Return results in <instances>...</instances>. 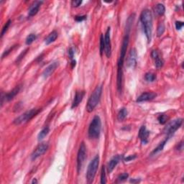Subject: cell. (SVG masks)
I'll return each instance as SVG.
<instances>
[{
    "mask_svg": "<svg viewBox=\"0 0 184 184\" xmlns=\"http://www.w3.org/2000/svg\"><path fill=\"white\" fill-rule=\"evenodd\" d=\"M110 27L107 28L105 36L104 37V53L107 58L111 57L112 54V46H111V37H110Z\"/></svg>",
    "mask_w": 184,
    "mask_h": 184,
    "instance_id": "cell-10",
    "label": "cell"
},
{
    "mask_svg": "<svg viewBox=\"0 0 184 184\" xmlns=\"http://www.w3.org/2000/svg\"><path fill=\"white\" fill-rule=\"evenodd\" d=\"M37 183V181L36 180V178H34V179H33V181H32V183Z\"/></svg>",
    "mask_w": 184,
    "mask_h": 184,
    "instance_id": "cell-44",
    "label": "cell"
},
{
    "mask_svg": "<svg viewBox=\"0 0 184 184\" xmlns=\"http://www.w3.org/2000/svg\"><path fill=\"white\" fill-rule=\"evenodd\" d=\"M43 2H42V1L41 2L40 1H35V2H34L32 4L29 9V12H28V16L29 17L35 16L38 12L40 5L43 4Z\"/></svg>",
    "mask_w": 184,
    "mask_h": 184,
    "instance_id": "cell-18",
    "label": "cell"
},
{
    "mask_svg": "<svg viewBox=\"0 0 184 184\" xmlns=\"http://www.w3.org/2000/svg\"><path fill=\"white\" fill-rule=\"evenodd\" d=\"M123 159V156L120 155H117L116 156L113 157L107 165V171L108 173H112L115 167L117 165V164L120 162V161Z\"/></svg>",
    "mask_w": 184,
    "mask_h": 184,
    "instance_id": "cell-14",
    "label": "cell"
},
{
    "mask_svg": "<svg viewBox=\"0 0 184 184\" xmlns=\"http://www.w3.org/2000/svg\"><path fill=\"white\" fill-rule=\"evenodd\" d=\"M99 164V157L96 155L94 159L88 164L86 172V180L88 183H91L94 181L96 172H97L98 167Z\"/></svg>",
    "mask_w": 184,
    "mask_h": 184,
    "instance_id": "cell-5",
    "label": "cell"
},
{
    "mask_svg": "<svg viewBox=\"0 0 184 184\" xmlns=\"http://www.w3.org/2000/svg\"><path fill=\"white\" fill-rule=\"evenodd\" d=\"M149 135H150V132L146 129L145 126H142L139 131L138 137L143 145H146L148 143Z\"/></svg>",
    "mask_w": 184,
    "mask_h": 184,
    "instance_id": "cell-13",
    "label": "cell"
},
{
    "mask_svg": "<svg viewBox=\"0 0 184 184\" xmlns=\"http://www.w3.org/2000/svg\"><path fill=\"white\" fill-rule=\"evenodd\" d=\"M106 173H105V166H102V173H101V183H106Z\"/></svg>",
    "mask_w": 184,
    "mask_h": 184,
    "instance_id": "cell-30",
    "label": "cell"
},
{
    "mask_svg": "<svg viewBox=\"0 0 184 184\" xmlns=\"http://www.w3.org/2000/svg\"><path fill=\"white\" fill-rule=\"evenodd\" d=\"M165 6H164L163 4H158V5L155 6V12L156 13L157 15H159V16H162L165 14Z\"/></svg>",
    "mask_w": 184,
    "mask_h": 184,
    "instance_id": "cell-21",
    "label": "cell"
},
{
    "mask_svg": "<svg viewBox=\"0 0 184 184\" xmlns=\"http://www.w3.org/2000/svg\"><path fill=\"white\" fill-rule=\"evenodd\" d=\"M58 66H59V62H58V61L52 63L51 64H50V65H49L44 70V71H43V76L45 78L50 76L55 71H56V69L58 67Z\"/></svg>",
    "mask_w": 184,
    "mask_h": 184,
    "instance_id": "cell-15",
    "label": "cell"
},
{
    "mask_svg": "<svg viewBox=\"0 0 184 184\" xmlns=\"http://www.w3.org/2000/svg\"><path fill=\"white\" fill-rule=\"evenodd\" d=\"M127 116V110L126 108L123 107L120 109L117 114V119L119 121H123Z\"/></svg>",
    "mask_w": 184,
    "mask_h": 184,
    "instance_id": "cell-22",
    "label": "cell"
},
{
    "mask_svg": "<svg viewBox=\"0 0 184 184\" xmlns=\"http://www.w3.org/2000/svg\"><path fill=\"white\" fill-rule=\"evenodd\" d=\"M84 95H85V91H77L76 92L74 99V101H73L72 106H71L72 109L77 107V106L80 104L81 101L83 100V98H84Z\"/></svg>",
    "mask_w": 184,
    "mask_h": 184,
    "instance_id": "cell-17",
    "label": "cell"
},
{
    "mask_svg": "<svg viewBox=\"0 0 184 184\" xmlns=\"http://www.w3.org/2000/svg\"><path fill=\"white\" fill-rule=\"evenodd\" d=\"M102 94V86H98L96 87L92 94L88 99L86 105V111L88 112H93L94 109L96 108L99 101L101 99V96Z\"/></svg>",
    "mask_w": 184,
    "mask_h": 184,
    "instance_id": "cell-3",
    "label": "cell"
},
{
    "mask_svg": "<svg viewBox=\"0 0 184 184\" xmlns=\"http://www.w3.org/2000/svg\"><path fill=\"white\" fill-rule=\"evenodd\" d=\"M157 96V94L154 92H145L143 93L137 99V102H147V101L153 100Z\"/></svg>",
    "mask_w": 184,
    "mask_h": 184,
    "instance_id": "cell-16",
    "label": "cell"
},
{
    "mask_svg": "<svg viewBox=\"0 0 184 184\" xmlns=\"http://www.w3.org/2000/svg\"><path fill=\"white\" fill-rule=\"evenodd\" d=\"M104 51V40L103 35H101L100 37V53L101 55H102L103 52Z\"/></svg>",
    "mask_w": 184,
    "mask_h": 184,
    "instance_id": "cell-32",
    "label": "cell"
},
{
    "mask_svg": "<svg viewBox=\"0 0 184 184\" xmlns=\"http://www.w3.org/2000/svg\"><path fill=\"white\" fill-rule=\"evenodd\" d=\"M155 60V66L157 68H160L163 66V60L162 59V58L158 56L156 58L154 59Z\"/></svg>",
    "mask_w": 184,
    "mask_h": 184,
    "instance_id": "cell-27",
    "label": "cell"
},
{
    "mask_svg": "<svg viewBox=\"0 0 184 184\" xmlns=\"http://www.w3.org/2000/svg\"><path fill=\"white\" fill-rule=\"evenodd\" d=\"M58 37V33L56 31V30H53L52 33H50V34L48 35L47 37L45 40V43L46 45H49L50 43H53L55 40L57 39Z\"/></svg>",
    "mask_w": 184,
    "mask_h": 184,
    "instance_id": "cell-20",
    "label": "cell"
},
{
    "mask_svg": "<svg viewBox=\"0 0 184 184\" xmlns=\"http://www.w3.org/2000/svg\"><path fill=\"white\" fill-rule=\"evenodd\" d=\"M40 111H41V109H32L29 111H27L26 112L17 117L13 121V123L16 125H19V124L26 123L31 120L33 118H34Z\"/></svg>",
    "mask_w": 184,
    "mask_h": 184,
    "instance_id": "cell-6",
    "label": "cell"
},
{
    "mask_svg": "<svg viewBox=\"0 0 184 184\" xmlns=\"http://www.w3.org/2000/svg\"><path fill=\"white\" fill-rule=\"evenodd\" d=\"M170 138H171V137H168V136H167L166 138H165V140H163V141L161 142V143H160L159 145H158V147H157L156 148H155L154 150H153V151L152 152L151 154H150V155H152V156H153V155H155V154H157V153H160V152L162 151V150H163L164 147H165V144H166L167 142H168V140H169Z\"/></svg>",
    "mask_w": 184,
    "mask_h": 184,
    "instance_id": "cell-19",
    "label": "cell"
},
{
    "mask_svg": "<svg viewBox=\"0 0 184 184\" xmlns=\"http://www.w3.org/2000/svg\"><path fill=\"white\" fill-rule=\"evenodd\" d=\"M159 123L161 124H165L168 120V116L166 114H161L158 118Z\"/></svg>",
    "mask_w": 184,
    "mask_h": 184,
    "instance_id": "cell-28",
    "label": "cell"
},
{
    "mask_svg": "<svg viewBox=\"0 0 184 184\" xmlns=\"http://www.w3.org/2000/svg\"><path fill=\"white\" fill-rule=\"evenodd\" d=\"M128 177H129L128 173H122L121 175H119L117 180L119 182H122V181L127 180V178H128Z\"/></svg>",
    "mask_w": 184,
    "mask_h": 184,
    "instance_id": "cell-31",
    "label": "cell"
},
{
    "mask_svg": "<svg viewBox=\"0 0 184 184\" xmlns=\"http://www.w3.org/2000/svg\"><path fill=\"white\" fill-rule=\"evenodd\" d=\"M160 56L159 53H158V51L157 50H153V51H152L151 57L153 58V59L156 58L158 57V56Z\"/></svg>",
    "mask_w": 184,
    "mask_h": 184,
    "instance_id": "cell-38",
    "label": "cell"
},
{
    "mask_svg": "<svg viewBox=\"0 0 184 184\" xmlns=\"http://www.w3.org/2000/svg\"><path fill=\"white\" fill-rule=\"evenodd\" d=\"M28 50H29V49H28V48H27V49H26V50H24V51L22 52V53H21V54L19 55V56H18V57H17V60H16V62H17V63L20 62V60H22V58H23V57H24V56H25V54H26V53H27Z\"/></svg>",
    "mask_w": 184,
    "mask_h": 184,
    "instance_id": "cell-33",
    "label": "cell"
},
{
    "mask_svg": "<svg viewBox=\"0 0 184 184\" xmlns=\"http://www.w3.org/2000/svg\"><path fill=\"white\" fill-rule=\"evenodd\" d=\"M101 129H102V122L99 116H95L91 121L88 127V137L92 140L99 138L100 135Z\"/></svg>",
    "mask_w": 184,
    "mask_h": 184,
    "instance_id": "cell-4",
    "label": "cell"
},
{
    "mask_svg": "<svg viewBox=\"0 0 184 184\" xmlns=\"http://www.w3.org/2000/svg\"><path fill=\"white\" fill-rule=\"evenodd\" d=\"M130 28L126 27V34L123 38L122 41V48L120 50V56H119V60L117 64V89L119 93L122 92V75H123V65H124V58L126 56V52H127V46L129 45V39H130Z\"/></svg>",
    "mask_w": 184,
    "mask_h": 184,
    "instance_id": "cell-1",
    "label": "cell"
},
{
    "mask_svg": "<svg viewBox=\"0 0 184 184\" xmlns=\"http://www.w3.org/2000/svg\"><path fill=\"white\" fill-rule=\"evenodd\" d=\"M48 147H49L48 144L45 143H41V144L39 145L35 149L33 153H32V155H31L32 160L34 161V160L37 159L38 157L41 156V155H43V154H45V153H46V151L48 150Z\"/></svg>",
    "mask_w": 184,
    "mask_h": 184,
    "instance_id": "cell-9",
    "label": "cell"
},
{
    "mask_svg": "<svg viewBox=\"0 0 184 184\" xmlns=\"http://www.w3.org/2000/svg\"><path fill=\"white\" fill-rule=\"evenodd\" d=\"M183 124V119L181 118H178L174 120L168 122L165 128L163 129V132L166 134L168 137H171L173 134L181 127V126Z\"/></svg>",
    "mask_w": 184,
    "mask_h": 184,
    "instance_id": "cell-7",
    "label": "cell"
},
{
    "mask_svg": "<svg viewBox=\"0 0 184 184\" xmlns=\"http://www.w3.org/2000/svg\"><path fill=\"white\" fill-rule=\"evenodd\" d=\"M145 79L147 81H148V82H153L156 79V75L155 74H153V73H147L145 76Z\"/></svg>",
    "mask_w": 184,
    "mask_h": 184,
    "instance_id": "cell-24",
    "label": "cell"
},
{
    "mask_svg": "<svg viewBox=\"0 0 184 184\" xmlns=\"http://www.w3.org/2000/svg\"><path fill=\"white\" fill-rule=\"evenodd\" d=\"M74 19H75V20L77 21V22H81V21L86 19V15H84V16H76L75 17H74Z\"/></svg>",
    "mask_w": 184,
    "mask_h": 184,
    "instance_id": "cell-37",
    "label": "cell"
},
{
    "mask_svg": "<svg viewBox=\"0 0 184 184\" xmlns=\"http://www.w3.org/2000/svg\"><path fill=\"white\" fill-rule=\"evenodd\" d=\"M15 47V46H12V48H10L8 49L7 50H5V51L4 52V53L2 54V58H4L5 57V56H7L8 54H9V53H10V52H12V50H13V48Z\"/></svg>",
    "mask_w": 184,
    "mask_h": 184,
    "instance_id": "cell-36",
    "label": "cell"
},
{
    "mask_svg": "<svg viewBox=\"0 0 184 184\" xmlns=\"http://www.w3.org/2000/svg\"><path fill=\"white\" fill-rule=\"evenodd\" d=\"M130 182L133 183H138V182H140V180H138V179H132V180H131V181H130Z\"/></svg>",
    "mask_w": 184,
    "mask_h": 184,
    "instance_id": "cell-43",
    "label": "cell"
},
{
    "mask_svg": "<svg viewBox=\"0 0 184 184\" xmlns=\"http://www.w3.org/2000/svg\"><path fill=\"white\" fill-rule=\"evenodd\" d=\"M183 22H181V21H177V22H175V28H176L177 29H181V28L183 27Z\"/></svg>",
    "mask_w": 184,
    "mask_h": 184,
    "instance_id": "cell-35",
    "label": "cell"
},
{
    "mask_svg": "<svg viewBox=\"0 0 184 184\" xmlns=\"http://www.w3.org/2000/svg\"><path fill=\"white\" fill-rule=\"evenodd\" d=\"M68 55H69V58L73 60V58H74V52L73 48H70L69 50H68Z\"/></svg>",
    "mask_w": 184,
    "mask_h": 184,
    "instance_id": "cell-41",
    "label": "cell"
},
{
    "mask_svg": "<svg viewBox=\"0 0 184 184\" xmlns=\"http://www.w3.org/2000/svg\"><path fill=\"white\" fill-rule=\"evenodd\" d=\"M177 150H179V151H182L183 150V142L181 141V143H179V144L177 145V147H176Z\"/></svg>",
    "mask_w": 184,
    "mask_h": 184,
    "instance_id": "cell-39",
    "label": "cell"
},
{
    "mask_svg": "<svg viewBox=\"0 0 184 184\" xmlns=\"http://www.w3.org/2000/svg\"><path fill=\"white\" fill-rule=\"evenodd\" d=\"M11 22H12L11 19H9V20L6 22V24L5 25V26L3 27V28H2V33H1V37H3L4 35H5V33H6V32L7 31L8 28H9V27L10 26Z\"/></svg>",
    "mask_w": 184,
    "mask_h": 184,
    "instance_id": "cell-29",
    "label": "cell"
},
{
    "mask_svg": "<svg viewBox=\"0 0 184 184\" xmlns=\"http://www.w3.org/2000/svg\"><path fill=\"white\" fill-rule=\"evenodd\" d=\"M140 22L143 25V30L148 43H150L153 31V15L150 9H145L140 15Z\"/></svg>",
    "mask_w": 184,
    "mask_h": 184,
    "instance_id": "cell-2",
    "label": "cell"
},
{
    "mask_svg": "<svg viewBox=\"0 0 184 184\" xmlns=\"http://www.w3.org/2000/svg\"><path fill=\"white\" fill-rule=\"evenodd\" d=\"M81 3H82V1H81V0H79V1H72L71 2V5L74 7H79L81 5Z\"/></svg>",
    "mask_w": 184,
    "mask_h": 184,
    "instance_id": "cell-34",
    "label": "cell"
},
{
    "mask_svg": "<svg viewBox=\"0 0 184 184\" xmlns=\"http://www.w3.org/2000/svg\"><path fill=\"white\" fill-rule=\"evenodd\" d=\"M137 53L135 48H132L129 53L128 57L127 59V66L129 68H133L137 65Z\"/></svg>",
    "mask_w": 184,
    "mask_h": 184,
    "instance_id": "cell-11",
    "label": "cell"
},
{
    "mask_svg": "<svg viewBox=\"0 0 184 184\" xmlns=\"http://www.w3.org/2000/svg\"><path fill=\"white\" fill-rule=\"evenodd\" d=\"M36 37H36V35L35 34H33V33H32V34H29L26 38L25 43H26V44L27 45H31L32 43L35 40Z\"/></svg>",
    "mask_w": 184,
    "mask_h": 184,
    "instance_id": "cell-26",
    "label": "cell"
},
{
    "mask_svg": "<svg viewBox=\"0 0 184 184\" xmlns=\"http://www.w3.org/2000/svg\"><path fill=\"white\" fill-rule=\"evenodd\" d=\"M86 158V147L84 143H81L77 155V171L78 173L82 168Z\"/></svg>",
    "mask_w": 184,
    "mask_h": 184,
    "instance_id": "cell-8",
    "label": "cell"
},
{
    "mask_svg": "<svg viewBox=\"0 0 184 184\" xmlns=\"http://www.w3.org/2000/svg\"><path fill=\"white\" fill-rule=\"evenodd\" d=\"M76 60H72V61H71V67H72V68H74V67L76 66Z\"/></svg>",
    "mask_w": 184,
    "mask_h": 184,
    "instance_id": "cell-42",
    "label": "cell"
},
{
    "mask_svg": "<svg viewBox=\"0 0 184 184\" xmlns=\"http://www.w3.org/2000/svg\"><path fill=\"white\" fill-rule=\"evenodd\" d=\"M20 89H21V86L20 85L17 86L15 88H14L12 90V91H9V92H8L7 94H6L5 96H2V104H3L4 100H5V102H9V101L12 100V99H14V97H15V96H16L18 93H19V91H20Z\"/></svg>",
    "mask_w": 184,
    "mask_h": 184,
    "instance_id": "cell-12",
    "label": "cell"
},
{
    "mask_svg": "<svg viewBox=\"0 0 184 184\" xmlns=\"http://www.w3.org/2000/svg\"><path fill=\"white\" fill-rule=\"evenodd\" d=\"M165 25L163 22H161V23L158 25V29H157V35L158 37H161V36L163 35V34L165 32Z\"/></svg>",
    "mask_w": 184,
    "mask_h": 184,
    "instance_id": "cell-25",
    "label": "cell"
},
{
    "mask_svg": "<svg viewBox=\"0 0 184 184\" xmlns=\"http://www.w3.org/2000/svg\"><path fill=\"white\" fill-rule=\"evenodd\" d=\"M136 155H130V156H128L127 158H126L125 159H124V161H126V162H128V161H132V160L135 159L136 158Z\"/></svg>",
    "mask_w": 184,
    "mask_h": 184,
    "instance_id": "cell-40",
    "label": "cell"
},
{
    "mask_svg": "<svg viewBox=\"0 0 184 184\" xmlns=\"http://www.w3.org/2000/svg\"><path fill=\"white\" fill-rule=\"evenodd\" d=\"M49 132H50V128H49L48 127H45L44 128L39 132L38 135H37V140H38L39 141L43 140L46 135H48Z\"/></svg>",
    "mask_w": 184,
    "mask_h": 184,
    "instance_id": "cell-23",
    "label": "cell"
}]
</instances>
